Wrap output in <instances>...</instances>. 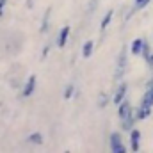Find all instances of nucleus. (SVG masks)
I'll use <instances>...</instances> for the list:
<instances>
[{"label": "nucleus", "mask_w": 153, "mask_h": 153, "mask_svg": "<svg viewBox=\"0 0 153 153\" xmlns=\"http://www.w3.org/2000/svg\"><path fill=\"white\" fill-rule=\"evenodd\" d=\"M130 48H132V53H134V55H139V53H143V48H144V39H141V38L134 39Z\"/></svg>", "instance_id": "obj_8"}, {"label": "nucleus", "mask_w": 153, "mask_h": 153, "mask_svg": "<svg viewBox=\"0 0 153 153\" xmlns=\"http://www.w3.org/2000/svg\"><path fill=\"white\" fill-rule=\"evenodd\" d=\"M112 14H114V11L111 9V11H107V14L103 16V20H102V25H100V29L102 30H105L107 27H109V23H111V20H112Z\"/></svg>", "instance_id": "obj_12"}, {"label": "nucleus", "mask_w": 153, "mask_h": 153, "mask_svg": "<svg viewBox=\"0 0 153 153\" xmlns=\"http://www.w3.org/2000/svg\"><path fill=\"white\" fill-rule=\"evenodd\" d=\"M4 4H5V0H0V16L4 14Z\"/></svg>", "instance_id": "obj_21"}, {"label": "nucleus", "mask_w": 153, "mask_h": 153, "mask_svg": "<svg viewBox=\"0 0 153 153\" xmlns=\"http://www.w3.org/2000/svg\"><path fill=\"white\" fill-rule=\"evenodd\" d=\"M125 70H126V50H121L119 59H117V71H116V75L121 76L125 73Z\"/></svg>", "instance_id": "obj_6"}, {"label": "nucleus", "mask_w": 153, "mask_h": 153, "mask_svg": "<svg viewBox=\"0 0 153 153\" xmlns=\"http://www.w3.org/2000/svg\"><path fill=\"white\" fill-rule=\"evenodd\" d=\"M134 119H135L134 114L128 116V117H123V119H121V121H123V123H121V128H123V130H126V132H130V130L134 128Z\"/></svg>", "instance_id": "obj_10"}, {"label": "nucleus", "mask_w": 153, "mask_h": 153, "mask_svg": "<svg viewBox=\"0 0 153 153\" xmlns=\"http://www.w3.org/2000/svg\"><path fill=\"white\" fill-rule=\"evenodd\" d=\"M125 94H126V84L123 82V84H119V87H117V91H116V96H114V103L116 105H119V103L123 102Z\"/></svg>", "instance_id": "obj_9"}, {"label": "nucleus", "mask_w": 153, "mask_h": 153, "mask_svg": "<svg viewBox=\"0 0 153 153\" xmlns=\"http://www.w3.org/2000/svg\"><path fill=\"white\" fill-rule=\"evenodd\" d=\"M93 48H94V43H93V41H85V43H84V46H82V55H84L85 59H87V57H91Z\"/></svg>", "instance_id": "obj_11"}, {"label": "nucleus", "mask_w": 153, "mask_h": 153, "mask_svg": "<svg viewBox=\"0 0 153 153\" xmlns=\"http://www.w3.org/2000/svg\"><path fill=\"white\" fill-rule=\"evenodd\" d=\"M152 107H153V94L150 91H146V94H144V98L141 102V107L137 109V117L139 119L148 117V116L152 114Z\"/></svg>", "instance_id": "obj_1"}, {"label": "nucleus", "mask_w": 153, "mask_h": 153, "mask_svg": "<svg viewBox=\"0 0 153 153\" xmlns=\"http://www.w3.org/2000/svg\"><path fill=\"white\" fill-rule=\"evenodd\" d=\"M148 91H150V93H152V94H153V78H152V82L148 84Z\"/></svg>", "instance_id": "obj_22"}, {"label": "nucleus", "mask_w": 153, "mask_h": 153, "mask_svg": "<svg viewBox=\"0 0 153 153\" xmlns=\"http://www.w3.org/2000/svg\"><path fill=\"white\" fill-rule=\"evenodd\" d=\"M135 2H139V0H135Z\"/></svg>", "instance_id": "obj_23"}, {"label": "nucleus", "mask_w": 153, "mask_h": 153, "mask_svg": "<svg viewBox=\"0 0 153 153\" xmlns=\"http://www.w3.org/2000/svg\"><path fill=\"white\" fill-rule=\"evenodd\" d=\"M111 150L114 153H125L126 152V146L123 144V139H121V135L114 132L112 135H111Z\"/></svg>", "instance_id": "obj_2"}, {"label": "nucleus", "mask_w": 153, "mask_h": 153, "mask_svg": "<svg viewBox=\"0 0 153 153\" xmlns=\"http://www.w3.org/2000/svg\"><path fill=\"white\" fill-rule=\"evenodd\" d=\"M146 62H148V66H150V68H153V52L150 53V55H148V59H146Z\"/></svg>", "instance_id": "obj_19"}, {"label": "nucleus", "mask_w": 153, "mask_h": 153, "mask_svg": "<svg viewBox=\"0 0 153 153\" xmlns=\"http://www.w3.org/2000/svg\"><path fill=\"white\" fill-rule=\"evenodd\" d=\"M130 146H132V152H139L141 148V132L137 128L130 130Z\"/></svg>", "instance_id": "obj_3"}, {"label": "nucleus", "mask_w": 153, "mask_h": 153, "mask_svg": "<svg viewBox=\"0 0 153 153\" xmlns=\"http://www.w3.org/2000/svg\"><path fill=\"white\" fill-rule=\"evenodd\" d=\"M96 4H98V0H93V4H89V9H91V11H94V7H96Z\"/></svg>", "instance_id": "obj_20"}, {"label": "nucleus", "mask_w": 153, "mask_h": 153, "mask_svg": "<svg viewBox=\"0 0 153 153\" xmlns=\"http://www.w3.org/2000/svg\"><path fill=\"white\" fill-rule=\"evenodd\" d=\"M68 36H70V25H64L59 32V39H57V46L59 48H64L66 46V41H68Z\"/></svg>", "instance_id": "obj_7"}, {"label": "nucleus", "mask_w": 153, "mask_h": 153, "mask_svg": "<svg viewBox=\"0 0 153 153\" xmlns=\"http://www.w3.org/2000/svg\"><path fill=\"white\" fill-rule=\"evenodd\" d=\"M152 53V50H150V45L148 43H144V48H143V55H144V59H148V55Z\"/></svg>", "instance_id": "obj_18"}, {"label": "nucleus", "mask_w": 153, "mask_h": 153, "mask_svg": "<svg viewBox=\"0 0 153 153\" xmlns=\"http://www.w3.org/2000/svg\"><path fill=\"white\" fill-rule=\"evenodd\" d=\"M150 2H152V0H139V2H135V9H134V11H139V9H143V7H146Z\"/></svg>", "instance_id": "obj_16"}, {"label": "nucleus", "mask_w": 153, "mask_h": 153, "mask_svg": "<svg viewBox=\"0 0 153 153\" xmlns=\"http://www.w3.org/2000/svg\"><path fill=\"white\" fill-rule=\"evenodd\" d=\"M27 141H29L30 144H43V135H41L39 132H36V134H30Z\"/></svg>", "instance_id": "obj_13"}, {"label": "nucleus", "mask_w": 153, "mask_h": 153, "mask_svg": "<svg viewBox=\"0 0 153 153\" xmlns=\"http://www.w3.org/2000/svg\"><path fill=\"white\" fill-rule=\"evenodd\" d=\"M48 20H50V9L45 13V16H43V25H41V32H46V29H48Z\"/></svg>", "instance_id": "obj_14"}, {"label": "nucleus", "mask_w": 153, "mask_h": 153, "mask_svg": "<svg viewBox=\"0 0 153 153\" xmlns=\"http://www.w3.org/2000/svg\"><path fill=\"white\" fill-rule=\"evenodd\" d=\"M73 91H75V85H73V84H70V85L66 87V91H64V98H66V100H70V98L73 96Z\"/></svg>", "instance_id": "obj_15"}, {"label": "nucleus", "mask_w": 153, "mask_h": 153, "mask_svg": "<svg viewBox=\"0 0 153 153\" xmlns=\"http://www.w3.org/2000/svg\"><path fill=\"white\" fill-rule=\"evenodd\" d=\"M34 89H36V76L30 75L27 78V84H25V87L22 89V96L23 98H29L32 93H34Z\"/></svg>", "instance_id": "obj_4"}, {"label": "nucleus", "mask_w": 153, "mask_h": 153, "mask_svg": "<svg viewBox=\"0 0 153 153\" xmlns=\"http://www.w3.org/2000/svg\"><path fill=\"white\" fill-rule=\"evenodd\" d=\"M105 105H107V94H105V93H102V94H100V102H98V107H100V109H103Z\"/></svg>", "instance_id": "obj_17"}, {"label": "nucleus", "mask_w": 153, "mask_h": 153, "mask_svg": "<svg viewBox=\"0 0 153 153\" xmlns=\"http://www.w3.org/2000/svg\"><path fill=\"white\" fill-rule=\"evenodd\" d=\"M132 114H134V111H132V105L128 102H121L117 105V116H119V119L128 117V116H132Z\"/></svg>", "instance_id": "obj_5"}]
</instances>
